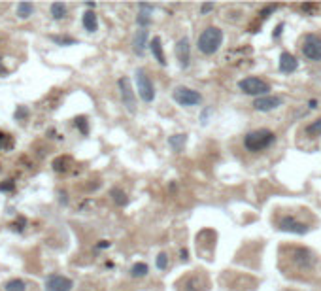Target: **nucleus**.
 Returning a JSON list of instances; mask_svg holds the SVG:
<instances>
[{
    "label": "nucleus",
    "instance_id": "1",
    "mask_svg": "<svg viewBox=\"0 0 321 291\" xmlns=\"http://www.w3.org/2000/svg\"><path fill=\"white\" fill-rule=\"evenodd\" d=\"M223 44V32L217 27H208V29L199 36V49L204 55H214Z\"/></svg>",
    "mask_w": 321,
    "mask_h": 291
},
{
    "label": "nucleus",
    "instance_id": "2",
    "mask_svg": "<svg viewBox=\"0 0 321 291\" xmlns=\"http://www.w3.org/2000/svg\"><path fill=\"white\" fill-rule=\"evenodd\" d=\"M276 140L274 133L269 131V129H259V131H253L244 138V146L250 150V152H261L265 148H269L272 142Z\"/></svg>",
    "mask_w": 321,
    "mask_h": 291
},
{
    "label": "nucleus",
    "instance_id": "3",
    "mask_svg": "<svg viewBox=\"0 0 321 291\" xmlns=\"http://www.w3.org/2000/svg\"><path fill=\"white\" fill-rule=\"evenodd\" d=\"M238 87L242 93L246 95H255V97H265L269 95L270 85L261 78H244L242 82L238 83Z\"/></svg>",
    "mask_w": 321,
    "mask_h": 291
},
{
    "label": "nucleus",
    "instance_id": "4",
    "mask_svg": "<svg viewBox=\"0 0 321 291\" xmlns=\"http://www.w3.org/2000/svg\"><path fill=\"white\" fill-rule=\"evenodd\" d=\"M136 87H138V95L144 102H152L155 99V89H153V83L146 74V70H136Z\"/></svg>",
    "mask_w": 321,
    "mask_h": 291
},
{
    "label": "nucleus",
    "instance_id": "5",
    "mask_svg": "<svg viewBox=\"0 0 321 291\" xmlns=\"http://www.w3.org/2000/svg\"><path fill=\"white\" fill-rule=\"evenodd\" d=\"M303 53H304V57H308L310 61H321V38L319 36H315V34L304 36Z\"/></svg>",
    "mask_w": 321,
    "mask_h": 291
},
{
    "label": "nucleus",
    "instance_id": "6",
    "mask_svg": "<svg viewBox=\"0 0 321 291\" xmlns=\"http://www.w3.org/2000/svg\"><path fill=\"white\" fill-rule=\"evenodd\" d=\"M119 91H121V99H123V104L127 108L128 112H136V95L130 87V82H128V78H119Z\"/></svg>",
    "mask_w": 321,
    "mask_h": 291
},
{
    "label": "nucleus",
    "instance_id": "7",
    "mask_svg": "<svg viewBox=\"0 0 321 291\" xmlns=\"http://www.w3.org/2000/svg\"><path fill=\"white\" fill-rule=\"evenodd\" d=\"M174 100L181 106H195L200 102V95L189 87H178L174 91Z\"/></svg>",
    "mask_w": 321,
    "mask_h": 291
},
{
    "label": "nucleus",
    "instance_id": "8",
    "mask_svg": "<svg viewBox=\"0 0 321 291\" xmlns=\"http://www.w3.org/2000/svg\"><path fill=\"white\" fill-rule=\"evenodd\" d=\"M278 227H280L281 231H286V233H295V234L308 233V225L303 222H298V220H295V217H291V215L281 217L280 223H278Z\"/></svg>",
    "mask_w": 321,
    "mask_h": 291
},
{
    "label": "nucleus",
    "instance_id": "9",
    "mask_svg": "<svg viewBox=\"0 0 321 291\" xmlns=\"http://www.w3.org/2000/svg\"><path fill=\"white\" fill-rule=\"evenodd\" d=\"M72 289V280L61 274H53L46 282V291H70Z\"/></svg>",
    "mask_w": 321,
    "mask_h": 291
},
{
    "label": "nucleus",
    "instance_id": "10",
    "mask_svg": "<svg viewBox=\"0 0 321 291\" xmlns=\"http://www.w3.org/2000/svg\"><path fill=\"white\" fill-rule=\"evenodd\" d=\"M281 106V99L280 97H274V95H265V97H257L253 100V108L259 112H269V110H274Z\"/></svg>",
    "mask_w": 321,
    "mask_h": 291
},
{
    "label": "nucleus",
    "instance_id": "11",
    "mask_svg": "<svg viewBox=\"0 0 321 291\" xmlns=\"http://www.w3.org/2000/svg\"><path fill=\"white\" fill-rule=\"evenodd\" d=\"M176 57H178V61H180V64L185 68V66H189V59H191V49H189V40L187 38H181V40H178V44H176Z\"/></svg>",
    "mask_w": 321,
    "mask_h": 291
},
{
    "label": "nucleus",
    "instance_id": "12",
    "mask_svg": "<svg viewBox=\"0 0 321 291\" xmlns=\"http://www.w3.org/2000/svg\"><path fill=\"white\" fill-rule=\"evenodd\" d=\"M298 66L297 59H295V55H291L289 51H284L280 55V70L281 72H286V74H289V72H295Z\"/></svg>",
    "mask_w": 321,
    "mask_h": 291
},
{
    "label": "nucleus",
    "instance_id": "13",
    "mask_svg": "<svg viewBox=\"0 0 321 291\" xmlns=\"http://www.w3.org/2000/svg\"><path fill=\"white\" fill-rule=\"evenodd\" d=\"M146 40H147V30L140 29L135 34V40H133V49H135L136 55H144V49H146Z\"/></svg>",
    "mask_w": 321,
    "mask_h": 291
},
{
    "label": "nucleus",
    "instance_id": "14",
    "mask_svg": "<svg viewBox=\"0 0 321 291\" xmlns=\"http://www.w3.org/2000/svg\"><path fill=\"white\" fill-rule=\"evenodd\" d=\"M152 12H153V6L149 4H140V13H138V25L140 27H147V25L152 23Z\"/></svg>",
    "mask_w": 321,
    "mask_h": 291
},
{
    "label": "nucleus",
    "instance_id": "15",
    "mask_svg": "<svg viewBox=\"0 0 321 291\" xmlns=\"http://www.w3.org/2000/svg\"><path fill=\"white\" fill-rule=\"evenodd\" d=\"M149 47H152V53L153 57L157 59L161 64H166V59H164V53H163V46H161V38L159 36H155L152 40V44H149Z\"/></svg>",
    "mask_w": 321,
    "mask_h": 291
},
{
    "label": "nucleus",
    "instance_id": "16",
    "mask_svg": "<svg viewBox=\"0 0 321 291\" xmlns=\"http://www.w3.org/2000/svg\"><path fill=\"white\" fill-rule=\"evenodd\" d=\"M83 27H85V30H89V32H95V30L99 29V21H97V15H95V12H85L83 13Z\"/></svg>",
    "mask_w": 321,
    "mask_h": 291
},
{
    "label": "nucleus",
    "instance_id": "17",
    "mask_svg": "<svg viewBox=\"0 0 321 291\" xmlns=\"http://www.w3.org/2000/svg\"><path fill=\"white\" fill-rule=\"evenodd\" d=\"M185 142H187L185 134H174V136H170V140H168V144L174 148V152H181Z\"/></svg>",
    "mask_w": 321,
    "mask_h": 291
},
{
    "label": "nucleus",
    "instance_id": "18",
    "mask_svg": "<svg viewBox=\"0 0 321 291\" xmlns=\"http://www.w3.org/2000/svg\"><path fill=\"white\" fill-rule=\"evenodd\" d=\"M147 265L146 263H136L135 267L130 268V276H135V278H142V276H146L147 274Z\"/></svg>",
    "mask_w": 321,
    "mask_h": 291
},
{
    "label": "nucleus",
    "instance_id": "19",
    "mask_svg": "<svg viewBox=\"0 0 321 291\" xmlns=\"http://www.w3.org/2000/svg\"><path fill=\"white\" fill-rule=\"evenodd\" d=\"M51 15L53 19H63L66 15V6H64L63 2H55L51 6Z\"/></svg>",
    "mask_w": 321,
    "mask_h": 291
},
{
    "label": "nucleus",
    "instance_id": "20",
    "mask_svg": "<svg viewBox=\"0 0 321 291\" xmlns=\"http://www.w3.org/2000/svg\"><path fill=\"white\" fill-rule=\"evenodd\" d=\"M111 197H114V203H116L117 206H125L128 201L125 191H121V189H111Z\"/></svg>",
    "mask_w": 321,
    "mask_h": 291
},
{
    "label": "nucleus",
    "instance_id": "21",
    "mask_svg": "<svg viewBox=\"0 0 321 291\" xmlns=\"http://www.w3.org/2000/svg\"><path fill=\"white\" fill-rule=\"evenodd\" d=\"M32 10H34V6L30 4V2H21L17 6V15L19 17H29L30 13H32Z\"/></svg>",
    "mask_w": 321,
    "mask_h": 291
},
{
    "label": "nucleus",
    "instance_id": "22",
    "mask_svg": "<svg viewBox=\"0 0 321 291\" xmlns=\"http://www.w3.org/2000/svg\"><path fill=\"white\" fill-rule=\"evenodd\" d=\"M27 285H25L23 280H10L6 284V291H25Z\"/></svg>",
    "mask_w": 321,
    "mask_h": 291
},
{
    "label": "nucleus",
    "instance_id": "23",
    "mask_svg": "<svg viewBox=\"0 0 321 291\" xmlns=\"http://www.w3.org/2000/svg\"><path fill=\"white\" fill-rule=\"evenodd\" d=\"M306 134H308V136H321V119H317V121H314L312 125H308V127H306Z\"/></svg>",
    "mask_w": 321,
    "mask_h": 291
},
{
    "label": "nucleus",
    "instance_id": "24",
    "mask_svg": "<svg viewBox=\"0 0 321 291\" xmlns=\"http://www.w3.org/2000/svg\"><path fill=\"white\" fill-rule=\"evenodd\" d=\"M166 265H168V257H166V253H159L157 267L161 268V270H164V268H166Z\"/></svg>",
    "mask_w": 321,
    "mask_h": 291
},
{
    "label": "nucleus",
    "instance_id": "25",
    "mask_svg": "<svg viewBox=\"0 0 321 291\" xmlns=\"http://www.w3.org/2000/svg\"><path fill=\"white\" fill-rule=\"evenodd\" d=\"M51 40H55L57 44H63V46H70V44L76 42V40H72V38H63V36H51Z\"/></svg>",
    "mask_w": 321,
    "mask_h": 291
},
{
    "label": "nucleus",
    "instance_id": "26",
    "mask_svg": "<svg viewBox=\"0 0 321 291\" xmlns=\"http://www.w3.org/2000/svg\"><path fill=\"white\" fill-rule=\"evenodd\" d=\"M76 125L80 127V131H82L83 134H87V119H85V117H78Z\"/></svg>",
    "mask_w": 321,
    "mask_h": 291
},
{
    "label": "nucleus",
    "instance_id": "27",
    "mask_svg": "<svg viewBox=\"0 0 321 291\" xmlns=\"http://www.w3.org/2000/svg\"><path fill=\"white\" fill-rule=\"evenodd\" d=\"M210 10H214V4H202V13L210 12Z\"/></svg>",
    "mask_w": 321,
    "mask_h": 291
},
{
    "label": "nucleus",
    "instance_id": "28",
    "mask_svg": "<svg viewBox=\"0 0 321 291\" xmlns=\"http://www.w3.org/2000/svg\"><path fill=\"white\" fill-rule=\"evenodd\" d=\"M12 187H13V184H2L0 189H2V191H6V189H12Z\"/></svg>",
    "mask_w": 321,
    "mask_h": 291
},
{
    "label": "nucleus",
    "instance_id": "29",
    "mask_svg": "<svg viewBox=\"0 0 321 291\" xmlns=\"http://www.w3.org/2000/svg\"><path fill=\"white\" fill-rule=\"evenodd\" d=\"M8 70H6V66H4V64H2V61H0V74H6Z\"/></svg>",
    "mask_w": 321,
    "mask_h": 291
},
{
    "label": "nucleus",
    "instance_id": "30",
    "mask_svg": "<svg viewBox=\"0 0 321 291\" xmlns=\"http://www.w3.org/2000/svg\"><path fill=\"white\" fill-rule=\"evenodd\" d=\"M2 138H4V134H0V140H2Z\"/></svg>",
    "mask_w": 321,
    "mask_h": 291
}]
</instances>
